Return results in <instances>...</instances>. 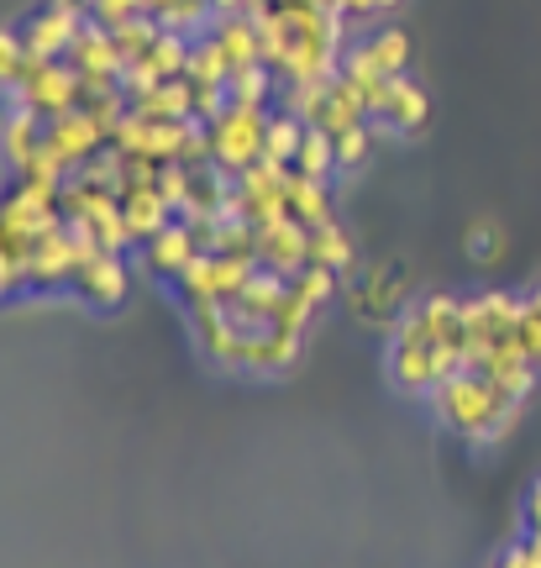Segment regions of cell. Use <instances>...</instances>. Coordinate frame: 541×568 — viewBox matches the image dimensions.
Returning <instances> with one entry per match:
<instances>
[{"mask_svg":"<svg viewBox=\"0 0 541 568\" xmlns=\"http://www.w3.org/2000/svg\"><path fill=\"white\" fill-rule=\"evenodd\" d=\"M300 343L295 332H279V326H258V332H247V374H284V368L300 358Z\"/></svg>","mask_w":541,"mask_h":568,"instance_id":"cell-17","label":"cell"},{"mask_svg":"<svg viewBox=\"0 0 541 568\" xmlns=\"http://www.w3.org/2000/svg\"><path fill=\"white\" fill-rule=\"evenodd\" d=\"M42 148H48V122L38 111H27V105H6V169L21 174Z\"/></svg>","mask_w":541,"mask_h":568,"instance_id":"cell-16","label":"cell"},{"mask_svg":"<svg viewBox=\"0 0 541 568\" xmlns=\"http://www.w3.org/2000/svg\"><path fill=\"white\" fill-rule=\"evenodd\" d=\"M163 27L153 17H137V21H121V27H111V42H116V53L126 63H137L147 48H153V38H159Z\"/></svg>","mask_w":541,"mask_h":568,"instance_id":"cell-29","label":"cell"},{"mask_svg":"<svg viewBox=\"0 0 541 568\" xmlns=\"http://www.w3.org/2000/svg\"><path fill=\"white\" fill-rule=\"evenodd\" d=\"M101 148H105V138H101V126L90 122V111H84V105H74V111H63V116L48 122V153H53L69 174L84 169Z\"/></svg>","mask_w":541,"mask_h":568,"instance_id":"cell-7","label":"cell"},{"mask_svg":"<svg viewBox=\"0 0 541 568\" xmlns=\"http://www.w3.org/2000/svg\"><path fill=\"white\" fill-rule=\"evenodd\" d=\"M48 6H69V11H84V17H90V0H48Z\"/></svg>","mask_w":541,"mask_h":568,"instance_id":"cell-39","label":"cell"},{"mask_svg":"<svg viewBox=\"0 0 541 568\" xmlns=\"http://www.w3.org/2000/svg\"><path fill=\"white\" fill-rule=\"evenodd\" d=\"M289 169H295V174H305V180H321L326 184L331 174H337V138H331V132H321V126H310Z\"/></svg>","mask_w":541,"mask_h":568,"instance_id":"cell-26","label":"cell"},{"mask_svg":"<svg viewBox=\"0 0 541 568\" xmlns=\"http://www.w3.org/2000/svg\"><path fill=\"white\" fill-rule=\"evenodd\" d=\"M310 316H316V305L300 301L295 290H284V301H279V316H274V326H279V332H295V337H305Z\"/></svg>","mask_w":541,"mask_h":568,"instance_id":"cell-35","label":"cell"},{"mask_svg":"<svg viewBox=\"0 0 541 568\" xmlns=\"http://www.w3.org/2000/svg\"><path fill=\"white\" fill-rule=\"evenodd\" d=\"M121 216H126V226H132L137 247L147 243V237H159L169 222H180V211L163 201L159 180L153 184H126V190H121Z\"/></svg>","mask_w":541,"mask_h":568,"instance_id":"cell-14","label":"cell"},{"mask_svg":"<svg viewBox=\"0 0 541 568\" xmlns=\"http://www.w3.org/2000/svg\"><path fill=\"white\" fill-rule=\"evenodd\" d=\"M74 274H80V243H74L69 222L38 232L32 253H27V284L32 290H59V284H74Z\"/></svg>","mask_w":541,"mask_h":568,"instance_id":"cell-5","label":"cell"},{"mask_svg":"<svg viewBox=\"0 0 541 568\" xmlns=\"http://www.w3.org/2000/svg\"><path fill=\"white\" fill-rule=\"evenodd\" d=\"M494 568H510V564H494Z\"/></svg>","mask_w":541,"mask_h":568,"instance_id":"cell-40","label":"cell"},{"mask_svg":"<svg viewBox=\"0 0 541 568\" xmlns=\"http://www.w3.org/2000/svg\"><path fill=\"white\" fill-rule=\"evenodd\" d=\"M284 211H289L300 226L337 222V216H331V201H326V184L305 180V174H295V169H289V180H284Z\"/></svg>","mask_w":541,"mask_h":568,"instance_id":"cell-21","label":"cell"},{"mask_svg":"<svg viewBox=\"0 0 541 568\" xmlns=\"http://www.w3.org/2000/svg\"><path fill=\"white\" fill-rule=\"evenodd\" d=\"M353 48H358L379 74H389V80H400L405 63H410V38H405L400 27H379V32H368V38L353 42Z\"/></svg>","mask_w":541,"mask_h":568,"instance_id":"cell-22","label":"cell"},{"mask_svg":"<svg viewBox=\"0 0 541 568\" xmlns=\"http://www.w3.org/2000/svg\"><path fill=\"white\" fill-rule=\"evenodd\" d=\"M84 101V84L74 74V63L69 59H42V53H27V69H21V80L6 90V105H27V111H38L42 122H53L63 111H74Z\"/></svg>","mask_w":541,"mask_h":568,"instance_id":"cell-2","label":"cell"},{"mask_svg":"<svg viewBox=\"0 0 541 568\" xmlns=\"http://www.w3.org/2000/svg\"><path fill=\"white\" fill-rule=\"evenodd\" d=\"M226 95L237 105H268L279 95V74L268 69V63H247V69H232V80H226Z\"/></svg>","mask_w":541,"mask_h":568,"instance_id":"cell-27","label":"cell"},{"mask_svg":"<svg viewBox=\"0 0 541 568\" xmlns=\"http://www.w3.org/2000/svg\"><path fill=\"white\" fill-rule=\"evenodd\" d=\"M289 290L300 295V301H310L316 311H321L331 295H337V268H321V264H305L295 280H289Z\"/></svg>","mask_w":541,"mask_h":568,"instance_id":"cell-30","label":"cell"},{"mask_svg":"<svg viewBox=\"0 0 541 568\" xmlns=\"http://www.w3.org/2000/svg\"><path fill=\"white\" fill-rule=\"evenodd\" d=\"M310 264L337 268V274H347V268H353V237L341 232V222L310 226Z\"/></svg>","mask_w":541,"mask_h":568,"instance_id":"cell-28","label":"cell"},{"mask_svg":"<svg viewBox=\"0 0 541 568\" xmlns=\"http://www.w3.org/2000/svg\"><path fill=\"white\" fill-rule=\"evenodd\" d=\"M305 116H295V111H274L268 116V132H263V163H279V169H289L295 163V153H300L305 142Z\"/></svg>","mask_w":541,"mask_h":568,"instance_id":"cell-23","label":"cell"},{"mask_svg":"<svg viewBox=\"0 0 541 568\" xmlns=\"http://www.w3.org/2000/svg\"><path fill=\"white\" fill-rule=\"evenodd\" d=\"M195 258H201V243H195L190 222H169L159 237H147V243H142V268H147V274H159V280H180Z\"/></svg>","mask_w":541,"mask_h":568,"instance_id":"cell-11","label":"cell"},{"mask_svg":"<svg viewBox=\"0 0 541 568\" xmlns=\"http://www.w3.org/2000/svg\"><path fill=\"white\" fill-rule=\"evenodd\" d=\"M268 105H226L216 122H205V138H211V163H216L226 180H237L242 169L263 163V132H268Z\"/></svg>","mask_w":541,"mask_h":568,"instance_id":"cell-3","label":"cell"},{"mask_svg":"<svg viewBox=\"0 0 541 568\" xmlns=\"http://www.w3.org/2000/svg\"><path fill=\"white\" fill-rule=\"evenodd\" d=\"M426 116H431V105H426V90L416 80H395V95H389V111H384L379 122L389 126V132H421Z\"/></svg>","mask_w":541,"mask_h":568,"instance_id":"cell-24","label":"cell"},{"mask_svg":"<svg viewBox=\"0 0 541 568\" xmlns=\"http://www.w3.org/2000/svg\"><path fill=\"white\" fill-rule=\"evenodd\" d=\"M431 406H437L441 426H452V432H462V437H504L510 426L521 422V395H510L504 385H494V379H483V374H473V368H462V374H452L447 385L431 389Z\"/></svg>","mask_w":541,"mask_h":568,"instance_id":"cell-1","label":"cell"},{"mask_svg":"<svg viewBox=\"0 0 541 568\" xmlns=\"http://www.w3.org/2000/svg\"><path fill=\"white\" fill-rule=\"evenodd\" d=\"M368 153H374V132H368V122L337 132V169H363Z\"/></svg>","mask_w":541,"mask_h":568,"instance_id":"cell-31","label":"cell"},{"mask_svg":"<svg viewBox=\"0 0 541 568\" xmlns=\"http://www.w3.org/2000/svg\"><path fill=\"white\" fill-rule=\"evenodd\" d=\"M400 305H405V280L395 268H374L368 284L353 290V311L368 316V322H400Z\"/></svg>","mask_w":541,"mask_h":568,"instance_id":"cell-18","label":"cell"},{"mask_svg":"<svg viewBox=\"0 0 541 568\" xmlns=\"http://www.w3.org/2000/svg\"><path fill=\"white\" fill-rule=\"evenodd\" d=\"M284 290H289V280H284V274H274V268H258V274L242 284L232 301H226V316H232V322H237L242 332L274 326V316H279V301H284Z\"/></svg>","mask_w":541,"mask_h":568,"instance_id":"cell-9","label":"cell"},{"mask_svg":"<svg viewBox=\"0 0 541 568\" xmlns=\"http://www.w3.org/2000/svg\"><path fill=\"white\" fill-rule=\"evenodd\" d=\"M84 11H69V6H48L42 0V11H32V21H27V48L32 53H42V59H63L69 53V42L80 38V27H84Z\"/></svg>","mask_w":541,"mask_h":568,"instance_id":"cell-13","label":"cell"},{"mask_svg":"<svg viewBox=\"0 0 541 568\" xmlns=\"http://www.w3.org/2000/svg\"><path fill=\"white\" fill-rule=\"evenodd\" d=\"M137 17H147V0H90V21H101V27H121Z\"/></svg>","mask_w":541,"mask_h":568,"instance_id":"cell-33","label":"cell"},{"mask_svg":"<svg viewBox=\"0 0 541 568\" xmlns=\"http://www.w3.org/2000/svg\"><path fill=\"white\" fill-rule=\"evenodd\" d=\"M184 80H190V84H226V80H232V59H226V48H221L211 32L190 38V63H184Z\"/></svg>","mask_w":541,"mask_h":568,"instance_id":"cell-25","label":"cell"},{"mask_svg":"<svg viewBox=\"0 0 541 568\" xmlns=\"http://www.w3.org/2000/svg\"><path fill=\"white\" fill-rule=\"evenodd\" d=\"M27 38H21L17 27H6V38H0V80H6V90L21 80V69H27Z\"/></svg>","mask_w":541,"mask_h":568,"instance_id":"cell-32","label":"cell"},{"mask_svg":"<svg viewBox=\"0 0 541 568\" xmlns=\"http://www.w3.org/2000/svg\"><path fill=\"white\" fill-rule=\"evenodd\" d=\"M132 111L142 122H184V116H195V90H190V80H163L147 95H137Z\"/></svg>","mask_w":541,"mask_h":568,"instance_id":"cell-19","label":"cell"},{"mask_svg":"<svg viewBox=\"0 0 541 568\" xmlns=\"http://www.w3.org/2000/svg\"><path fill=\"white\" fill-rule=\"evenodd\" d=\"M190 332H195V347H201L211 364L242 368L247 364V332H242L226 305H205V311H190Z\"/></svg>","mask_w":541,"mask_h":568,"instance_id":"cell-6","label":"cell"},{"mask_svg":"<svg viewBox=\"0 0 541 568\" xmlns=\"http://www.w3.org/2000/svg\"><path fill=\"white\" fill-rule=\"evenodd\" d=\"M389 6H400V0H337V11H341L347 21L374 17V11H389Z\"/></svg>","mask_w":541,"mask_h":568,"instance_id":"cell-36","label":"cell"},{"mask_svg":"<svg viewBox=\"0 0 541 568\" xmlns=\"http://www.w3.org/2000/svg\"><path fill=\"white\" fill-rule=\"evenodd\" d=\"M211 38L226 48L232 69H247V63H263V32H258V17H216Z\"/></svg>","mask_w":541,"mask_h":568,"instance_id":"cell-20","label":"cell"},{"mask_svg":"<svg viewBox=\"0 0 541 568\" xmlns=\"http://www.w3.org/2000/svg\"><path fill=\"white\" fill-rule=\"evenodd\" d=\"M258 264L295 280L305 264H310V226H300L295 216H279V222L258 226Z\"/></svg>","mask_w":541,"mask_h":568,"instance_id":"cell-8","label":"cell"},{"mask_svg":"<svg viewBox=\"0 0 541 568\" xmlns=\"http://www.w3.org/2000/svg\"><path fill=\"white\" fill-rule=\"evenodd\" d=\"M525 537L541 542V485H531V495H525Z\"/></svg>","mask_w":541,"mask_h":568,"instance_id":"cell-38","label":"cell"},{"mask_svg":"<svg viewBox=\"0 0 541 568\" xmlns=\"http://www.w3.org/2000/svg\"><path fill=\"white\" fill-rule=\"evenodd\" d=\"M468 247H473V253H479V258H483V253H489V258H494V253H500V232H494V226H489V222H479V226H473V237H468Z\"/></svg>","mask_w":541,"mask_h":568,"instance_id":"cell-37","label":"cell"},{"mask_svg":"<svg viewBox=\"0 0 541 568\" xmlns=\"http://www.w3.org/2000/svg\"><path fill=\"white\" fill-rule=\"evenodd\" d=\"M521 295H510V290H489L479 301H462V316H468V347H483V343H500L516 332L521 322Z\"/></svg>","mask_w":541,"mask_h":568,"instance_id":"cell-10","label":"cell"},{"mask_svg":"<svg viewBox=\"0 0 541 568\" xmlns=\"http://www.w3.org/2000/svg\"><path fill=\"white\" fill-rule=\"evenodd\" d=\"M358 122H368V116H363V95L341 80V74H331V80L316 90V101L305 105V126H321L331 138L347 132V126H358Z\"/></svg>","mask_w":541,"mask_h":568,"instance_id":"cell-12","label":"cell"},{"mask_svg":"<svg viewBox=\"0 0 541 568\" xmlns=\"http://www.w3.org/2000/svg\"><path fill=\"white\" fill-rule=\"evenodd\" d=\"M74 290H80V301L101 305V311H111V305L126 301V264H121V253H95V258H84L80 274H74Z\"/></svg>","mask_w":541,"mask_h":568,"instance_id":"cell-15","label":"cell"},{"mask_svg":"<svg viewBox=\"0 0 541 568\" xmlns=\"http://www.w3.org/2000/svg\"><path fill=\"white\" fill-rule=\"evenodd\" d=\"M516 343H521V353L541 368V305H537V301L521 305V322H516Z\"/></svg>","mask_w":541,"mask_h":568,"instance_id":"cell-34","label":"cell"},{"mask_svg":"<svg viewBox=\"0 0 541 568\" xmlns=\"http://www.w3.org/2000/svg\"><path fill=\"white\" fill-rule=\"evenodd\" d=\"M437 337L426 326L421 305L395 322V343H389V379L405 389V395H431L441 385L437 379Z\"/></svg>","mask_w":541,"mask_h":568,"instance_id":"cell-4","label":"cell"}]
</instances>
